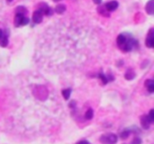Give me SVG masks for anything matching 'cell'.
I'll use <instances>...</instances> for the list:
<instances>
[{
  "mask_svg": "<svg viewBox=\"0 0 154 144\" xmlns=\"http://www.w3.org/2000/svg\"><path fill=\"white\" fill-rule=\"evenodd\" d=\"M36 54L78 56L91 53L98 48L101 38L97 28L80 19L65 18L51 24L37 40Z\"/></svg>",
  "mask_w": 154,
  "mask_h": 144,
  "instance_id": "1",
  "label": "cell"
},
{
  "mask_svg": "<svg viewBox=\"0 0 154 144\" xmlns=\"http://www.w3.org/2000/svg\"><path fill=\"white\" fill-rule=\"evenodd\" d=\"M137 41L134 38V37H129L126 34L125 40V41L119 45V48L123 51H131L132 50H134L136 46H137Z\"/></svg>",
  "mask_w": 154,
  "mask_h": 144,
  "instance_id": "2",
  "label": "cell"
},
{
  "mask_svg": "<svg viewBox=\"0 0 154 144\" xmlns=\"http://www.w3.org/2000/svg\"><path fill=\"white\" fill-rule=\"evenodd\" d=\"M117 140H118L117 135L112 133L103 134L99 139L100 142L102 144H116Z\"/></svg>",
  "mask_w": 154,
  "mask_h": 144,
  "instance_id": "3",
  "label": "cell"
},
{
  "mask_svg": "<svg viewBox=\"0 0 154 144\" xmlns=\"http://www.w3.org/2000/svg\"><path fill=\"white\" fill-rule=\"evenodd\" d=\"M29 23V18L25 16V14L22 13L16 12L15 16H14V25L15 27H19L22 25H26Z\"/></svg>",
  "mask_w": 154,
  "mask_h": 144,
  "instance_id": "4",
  "label": "cell"
},
{
  "mask_svg": "<svg viewBox=\"0 0 154 144\" xmlns=\"http://www.w3.org/2000/svg\"><path fill=\"white\" fill-rule=\"evenodd\" d=\"M154 32L153 29H151L147 34V38L145 41V44L148 48H153L154 46Z\"/></svg>",
  "mask_w": 154,
  "mask_h": 144,
  "instance_id": "5",
  "label": "cell"
},
{
  "mask_svg": "<svg viewBox=\"0 0 154 144\" xmlns=\"http://www.w3.org/2000/svg\"><path fill=\"white\" fill-rule=\"evenodd\" d=\"M39 9L42 12L43 14H46V15H51L52 13H53V10H52L47 4H45V3L40 4Z\"/></svg>",
  "mask_w": 154,
  "mask_h": 144,
  "instance_id": "6",
  "label": "cell"
},
{
  "mask_svg": "<svg viewBox=\"0 0 154 144\" xmlns=\"http://www.w3.org/2000/svg\"><path fill=\"white\" fill-rule=\"evenodd\" d=\"M42 19H43V14H42V12L40 9L36 10L33 13V14H32V21L34 22V23H42Z\"/></svg>",
  "mask_w": 154,
  "mask_h": 144,
  "instance_id": "7",
  "label": "cell"
},
{
  "mask_svg": "<svg viewBox=\"0 0 154 144\" xmlns=\"http://www.w3.org/2000/svg\"><path fill=\"white\" fill-rule=\"evenodd\" d=\"M104 7L106 8V11H108V12H113V11L116 10V8L118 7V2H117V1H115V0H114V1L107 2V3L105 5Z\"/></svg>",
  "mask_w": 154,
  "mask_h": 144,
  "instance_id": "8",
  "label": "cell"
},
{
  "mask_svg": "<svg viewBox=\"0 0 154 144\" xmlns=\"http://www.w3.org/2000/svg\"><path fill=\"white\" fill-rule=\"evenodd\" d=\"M141 124H142V126L144 128V129H149L150 128V125L152 124L149 118L148 115H143L142 117H141Z\"/></svg>",
  "mask_w": 154,
  "mask_h": 144,
  "instance_id": "9",
  "label": "cell"
},
{
  "mask_svg": "<svg viewBox=\"0 0 154 144\" xmlns=\"http://www.w3.org/2000/svg\"><path fill=\"white\" fill-rule=\"evenodd\" d=\"M145 87L150 93L154 92V81L152 79H147L145 81Z\"/></svg>",
  "mask_w": 154,
  "mask_h": 144,
  "instance_id": "10",
  "label": "cell"
},
{
  "mask_svg": "<svg viewBox=\"0 0 154 144\" xmlns=\"http://www.w3.org/2000/svg\"><path fill=\"white\" fill-rule=\"evenodd\" d=\"M125 78L127 80H132V79H134V78H135V73H134V71L132 69H129L127 70V72L125 73Z\"/></svg>",
  "mask_w": 154,
  "mask_h": 144,
  "instance_id": "11",
  "label": "cell"
},
{
  "mask_svg": "<svg viewBox=\"0 0 154 144\" xmlns=\"http://www.w3.org/2000/svg\"><path fill=\"white\" fill-rule=\"evenodd\" d=\"M62 96L64 97L65 100H69L70 97V94H71V88H66L62 90Z\"/></svg>",
  "mask_w": 154,
  "mask_h": 144,
  "instance_id": "12",
  "label": "cell"
},
{
  "mask_svg": "<svg viewBox=\"0 0 154 144\" xmlns=\"http://www.w3.org/2000/svg\"><path fill=\"white\" fill-rule=\"evenodd\" d=\"M98 77H99V78L101 79V81L103 82V84L104 85H106V84H107L111 79H110V76H106V75H104L103 73H100L99 75H98Z\"/></svg>",
  "mask_w": 154,
  "mask_h": 144,
  "instance_id": "13",
  "label": "cell"
},
{
  "mask_svg": "<svg viewBox=\"0 0 154 144\" xmlns=\"http://www.w3.org/2000/svg\"><path fill=\"white\" fill-rule=\"evenodd\" d=\"M66 11V6L64 5H59L55 8V12L59 14H62Z\"/></svg>",
  "mask_w": 154,
  "mask_h": 144,
  "instance_id": "14",
  "label": "cell"
},
{
  "mask_svg": "<svg viewBox=\"0 0 154 144\" xmlns=\"http://www.w3.org/2000/svg\"><path fill=\"white\" fill-rule=\"evenodd\" d=\"M132 132H131V130H129V129H125L122 133H121V134H120V137H121V139L122 140H125V139H127L128 137H129V135H130V133H131Z\"/></svg>",
  "mask_w": 154,
  "mask_h": 144,
  "instance_id": "15",
  "label": "cell"
},
{
  "mask_svg": "<svg viewBox=\"0 0 154 144\" xmlns=\"http://www.w3.org/2000/svg\"><path fill=\"white\" fill-rule=\"evenodd\" d=\"M93 116H94V111H93V109H91V108L88 109L87 112H86V114H85V118L87 120H91L93 118Z\"/></svg>",
  "mask_w": 154,
  "mask_h": 144,
  "instance_id": "16",
  "label": "cell"
},
{
  "mask_svg": "<svg viewBox=\"0 0 154 144\" xmlns=\"http://www.w3.org/2000/svg\"><path fill=\"white\" fill-rule=\"evenodd\" d=\"M8 44V39H7V36H5V34L3 35L1 41H0V46L2 47H6Z\"/></svg>",
  "mask_w": 154,
  "mask_h": 144,
  "instance_id": "17",
  "label": "cell"
},
{
  "mask_svg": "<svg viewBox=\"0 0 154 144\" xmlns=\"http://www.w3.org/2000/svg\"><path fill=\"white\" fill-rule=\"evenodd\" d=\"M132 144H142V139L140 137H134L132 141Z\"/></svg>",
  "mask_w": 154,
  "mask_h": 144,
  "instance_id": "18",
  "label": "cell"
},
{
  "mask_svg": "<svg viewBox=\"0 0 154 144\" xmlns=\"http://www.w3.org/2000/svg\"><path fill=\"white\" fill-rule=\"evenodd\" d=\"M148 116H149V118H150L151 122H152V123H153L154 122V110L153 109H152V110L150 111V114L148 115Z\"/></svg>",
  "mask_w": 154,
  "mask_h": 144,
  "instance_id": "19",
  "label": "cell"
},
{
  "mask_svg": "<svg viewBox=\"0 0 154 144\" xmlns=\"http://www.w3.org/2000/svg\"><path fill=\"white\" fill-rule=\"evenodd\" d=\"M5 7V1L4 0H0V11Z\"/></svg>",
  "mask_w": 154,
  "mask_h": 144,
  "instance_id": "20",
  "label": "cell"
},
{
  "mask_svg": "<svg viewBox=\"0 0 154 144\" xmlns=\"http://www.w3.org/2000/svg\"><path fill=\"white\" fill-rule=\"evenodd\" d=\"M77 144H91L89 142H88V141H86V140H84V141H80V142H79Z\"/></svg>",
  "mask_w": 154,
  "mask_h": 144,
  "instance_id": "21",
  "label": "cell"
},
{
  "mask_svg": "<svg viewBox=\"0 0 154 144\" xmlns=\"http://www.w3.org/2000/svg\"><path fill=\"white\" fill-rule=\"evenodd\" d=\"M3 35H4V32H3V31L0 29V40L2 39V37H3Z\"/></svg>",
  "mask_w": 154,
  "mask_h": 144,
  "instance_id": "22",
  "label": "cell"
},
{
  "mask_svg": "<svg viewBox=\"0 0 154 144\" xmlns=\"http://www.w3.org/2000/svg\"><path fill=\"white\" fill-rule=\"evenodd\" d=\"M94 2H95L96 4H97V5H98V4H100V3L102 2V0H94Z\"/></svg>",
  "mask_w": 154,
  "mask_h": 144,
  "instance_id": "23",
  "label": "cell"
},
{
  "mask_svg": "<svg viewBox=\"0 0 154 144\" xmlns=\"http://www.w3.org/2000/svg\"><path fill=\"white\" fill-rule=\"evenodd\" d=\"M7 1H8V2H12L13 0H7Z\"/></svg>",
  "mask_w": 154,
  "mask_h": 144,
  "instance_id": "24",
  "label": "cell"
},
{
  "mask_svg": "<svg viewBox=\"0 0 154 144\" xmlns=\"http://www.w3.org/2000/svg\"><path fill=\"white\" fill-rule=\"evenodd\" d=\"M55 2H58V1H60V0H54Z\"/></svg>",
  "mask_w": 154,
  "mask_h": 144,
  "instance_id": "25",
  "label": "cell"
}]
</instances>
